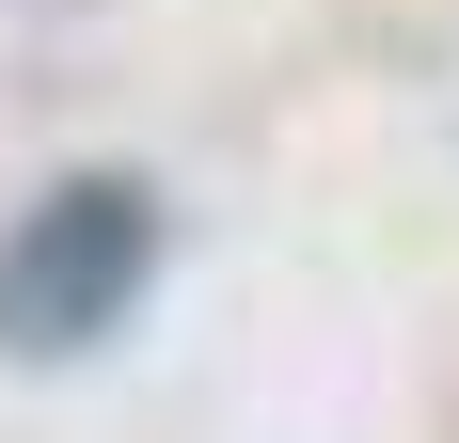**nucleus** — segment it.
<instances>
[{
    "instance_id": "obj_1",
    "label": "nucleus",
    "mask_w": 459,
    "mask_h": 443,
    "mask_svg": "<svg viewBox=\"0 0 459 443\" xmlns=\"http://www.w3.org/2000/svg\"><path fill=\"white\" fill-rule=\"evenodd\" d=\"M159 254H175L159 175H127V159L48 175L32 206L0 222V364H95V349L143 317Z\"/></svg>"
}]
</instances>
